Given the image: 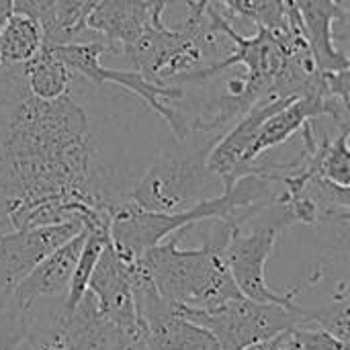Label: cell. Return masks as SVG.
<instances>
[{
  "instance_id": "1",
  "label": "cell",
  "mask_w": 350,
  "mask_h": 350,
  "mask_svg": "<svg viewBox=\"0 0 350 350\" xmlns=\"http://www.w3.org/2000/svg\"><path fill=\"white\" fill-rule=\"evenodd\" d=\"M129 187L103 162L88 115L72 94L41 100L23 84L0 125V213L12 230L45 203H82L111 217L129 201Z\"/></svg>"
},
{
  "instance_id": "2",
  "label": "cell",
  "mask_w": 350,
  "mask_h": 350,
  "mask_svg": "<svg viewBox=\"0 0 350 350\" xmlns=\"http://www.w3.org/2000/svg\"><path fill=\"white\" fill-rule=\"evenodd\" d=\"M135 260L156 291L176 308L211 310L242 297L226 265L224 250L211 244L180 248L178 232Z\"/></svg>"
},
{
  "instance_id": "3",
  "label": "cell",
  "mask_w": 350,
  "mask_h": 350,
  "mask_svg": "<svg viewBox=\"0 0 350 350\" xmlns=\"http://www.w3.org/2000/svg\"><path fill=\"white\" fill-rule=\"evenodd\" d=\"M217 139L215 135L191 129L174 152L160 156L142 176L131 180L129 203L144 211L178 213L207 199V191L219 183L207 170V156Z\"/></svg>"
},
{
  "instance_id": "4",
  "label": "cell",
  "mask_w": 350,
  "mask_h": 350,
  "mask_svg": "<svg viewBox=\"0 0 350 350\" xmlns=\"http://www.w3.org/2000/svg\"><path fill=\"white\" fill-rule=\"evenodd\" d=\"M295 221L287 207L273 201L269 207L260 209L240 226H234L230 238L224 246V258L238 291L260 304H279L293 308L297 289L287 293L273 291L267 283V262L275 250V244L283 230L291 228Z\"/></svg>"
},
{
  "instance_id": "5",
  "label": "cell",
  "mask_w": 350,
  "mask_h": 350,
  "mask_svg": "<svg viewBox=\"0 0 350 350\" xmlns=\"http://www.w3.org/2000/svg\"><path fill=\"white\" fill-rule=\"evenodd\" d=\"M59 62H64L74 74L94 82V84H115L131 94H137L156 115H160L168 127L172 129V135L176 142L187 139L189 135V119L183 115V111L172 109L166 105V100H180L185 96L183 86L176 84H160L154 80H148L135 70H115V68H105L100 64V57L107 53L119 55V51L107 43V41H72L64 45H47L43 43Z\"/></svg>"
},
{
  "instance_id": "6",
  "label": "cell",
  "mask_w": 350,
  "mask_h": 350,
  "mask_svg": "<svg viewBox=\"0 0 350 350\" xmlns=\"http://www.w3.org/2000/svg\"><path fill=\"white\" fill-rule=\"evenodd\" d=\"M115 326L98 312L90 291L70 308L66 299H39L16 350H111Z\"/></svg>"
},
{
  "instance_id": "7",
  "label": "cell",
  "mask_w": 350,
  "mask_h": 350,
  "mask_svg": "<svg viewBox=\"0 0 350 350\" xmlns=\"http://www.w3.org/2000/svg\"><path fill=\"white\" fill-rule=\"evenodd\" d=\"M176 310L183 318L209 330L224 350H242L252 342L273 338L297 326L304 318V306L299 304L287 308L279 304L252 301L244 295L211 310Z\"/></svg>"
},
{
  "instance_id": "8",
  "label": "cell",
  "mask_w": 350,
  "mask_h": 350,
  "mask_svg": "<svg viewBox=\"0 0 350 350\" xmlns=\"http://www.w3.org/2000/svg\"><path fill=\"white\" fill-rule=\"evenodd\" d=\"M80 221L10 230L0 236V312L12 301L25 277L55 248L80 234Z\"/></svg>"
},
{
  "instance_id": "9",
  "label": "cell",
  "mask_w": 350,
  "mask_h": 350,
  "mask_svg": "<svg viewBox=\"0 0 350 350\" xmlns=\"http://www.w3.org/2000/svg\"><path fill=\"white\" fill-rule=\"evenodd\" d=\"M135 267L133 260L123 258L109 242L88 281L98 312L115 326V330H131L139 324L135 312Z\"/></svg>"
},
{
  "instance_id": "10",
  "label": "cell",
  "mask_w": 350,
  "mask_h": 350,
  "mask_svg": "<svg viewBox=\"0 0 350 350\" xmlns=\"http://www.w3.org/2000/svg\"><path fill=\"white\" fill-rule=\"evenodd\" d=\"M295 10L318 70L338 72L350 68L349 53L336 45L338 39L347 41V33L338 31L336 25H349V8L334 0H295Z\"/></svg>"
},
{
  "instance_id": "11",
  "label": "cell",
  "mask_w": 350,
  "mask_h": 350,
  "mask_svg": "<svg viewBox=\"0 0 350 350\" xmlns=\"http://www.w3.org/2000/svg\"><path fill=\"white\" fill-rule=\"evenodd\" d=\"M168 4L170 0H98L86 16V31L100 35L121 55Z\"/></svg>"
},
{
  "instance_id": "12",
  "label": "cell",
  "mask_w": 350,
  "mask_h": 350,
  "mask_svg": "<svg viewBox=\"0 0 350 350\" xmlns=\"http://www.w3.org/2000/svg\"><path fill=\"white\" fill-rule=\"evenodd\" d=\"M86 234L88 230L84 228L80 234H76L66 244L47 254L16 287L12 301L29 308L39 299H66L74 265L84 246Z\"/></svg>"
},
{
  "instance_id": "13",
  "label": "cell",
  "mask_w": 350,
  "mask_h": 350,
  "mask_svg": "<svg viewBox=\"0 0 350 350\" xmlns=\"http://www.w3.org/2000/svg\"><path fill=\"white\" fill-rule=\"evenodd\" d=\"M21 80L29 94L41 100H53L64 94H70L74 72L59 62L45 45L25 64H21Z\"/></svg>"
},
{
  "instance_id": "14",
  "label": "cell",
  "mask_w": 350,
  "mask_h": 350,
  "mask_svg": "<svg viewBox=\"0 0 350 350\" xmlns=\"http://www.w3.org/2000/svg\"><path fill=\"white\" fill-rule=\"evenodd\" d=\"M43 45V33L41 27L16 12H8L0 27V53L4 70H10L14 66H21L29 62Z\"/></svg>"
},
{
  "instance_id": "15",
  "label": "cell",
  "mask_w": 350,
  "mask_h": 350,
  "mask_svg": "<svg viewBox=\"0 0 350 350\" xmlns=\"http://www.w3.org/2000/svg\"><path fill=\"white\" fill-rule=\"evenodd\" d=\"M94 4L96 0H53L51 16L41 25L43 43L64 45L76 41L86 31V16Z\"/></svg>"
},
{
  "instance_id": "16",
  "label": "cell",
  "mask_w": 350,
  "mask_h": 350,
  "mask_svg": "<svg viewBox=\"0 0 350 350\" xmlns=\"http://www.w3.org/2000/svg\"><path fill=\"white\" fill-rule=\"evenodd\" d=\"M349 285L340 283L336 293L332 295V301L318 306V308H304V318L297 326H314L320 328L340 342L350 345V316H349Z\"/></svg>"
},
{
  "instance_id": "17",
  "label": "cell",
  "mask_w": 350,
  "mask_h": 350,
  "mask_svg": "<svg viewBox=\"0 0 350 350\" xmlns=\"http://www.w3.org/2000/svg\"><path fill=\"white\" fill-rule=\"evenodd\" d=\"M111 242L109 238V228H100V230H88L84 246L78 254V260L74 265V273L70 279V289H68V297L66 304L70 308H74L82 295L88 291V281L92 277V271L100 258V252L105 250V246Z\"/></svg>"
},
{
  "instance_id": "18",
  "label": "cell",
  "mask_w": 350,
  "mask_h": 350,
  "mask_svg": "<svg viewBox=\"0 0 350 350\" xmlns=\"http://www.w3.org/2000/svg\"><path fill=\"white\" fill-rule=\"evenodd\" d=\"M213 2V0H207ZM224 6H228L232 12H236L242 18H250L252 23L273 29V31H285L291 27L289 12L283 0H217Z\"/></svg>"
},
{
  "instance_id": "19",
  "label": "cell",
  "mask_w": 350,
  "mask_h": 350,
  "mask_svg": "<svg viewBox=\"0 0 350 350\" xmlns=\"http://www.w3.org/2000/svg\"><path fill=\"white\" fill-rule=\"evenodd\" d=\"M281 345L283 350H350V345L314 326H293L281 332Z\"/></svg>"
},
{
  "instance_id": "20",
  "label": "cell",
  "mask_w": 350,
  "mask_h": 350,
  "mask_svg": "<svg viewBox=\"0 0 350 350\" xmlns=\"http://www.w3.org/2000/svg\"><path fill=\"white\" fill-rule=\"evenodd\" d=\"M31 324V306L10 301L0 312V350H16Z\"/></svg>"
},
{
  "instance_id": "21",
  "label": "cell",
  "mask_w": 350,
  "mask_h": 350,
  "mask_svg": "<svg viewBox=\"0 0 350 350\" xmlns=\"http://www.w3.org/2000/svg\"><path fill=\"white\" fill-rule=\"evenodd\" d=\"M53 10V0H10V12L33 18L39 27L47 23Z\"/></svg>"
},
{
  "instance_id": "22",
  "label": "cell",
  "mask_w": 350,
  "mask_h": 350,
  "mask_svg": "<svg viewBox=\"0 0 350 350\" xmlns=\"http://www.w3.org/2000/svg\"><path fill=\"white\" fill-rule=\"evenodd\" d=\"M111 350H152L146 330L142 328V324H137L131 330H115L113 334V342Z\"/></svg>"
},
{
  "instance_id": "23",
  "label": "cell",
  "mask_w": 350,
  "mask_h": 350,
  "mask_svg": "<svg viewBox=\"0 0 350 350\" xmlns=\"http://www.w3.org/2000/svg\"><path fill=\"white\" fill-rule=\"evenodd\" d=\"M242 350H283V345H281V334H277V336H273V338H267V340L252 342V345L244 347Z\"/></svg>"
},
{
  "instance_id": "24",
  "label": "cell",
  "mask_w": 350,
  "mask_h": 350,
  "mask_svg": "<svg viewBox=\"0 0 350 350\" xmlns=\"http://www.w3.org/2000/svg\"><path fill=\"white\" fill-rule=\"evenodd\" d=\"M10 230H12V226H10V221H8V217H6L4 213H0V236L6 234V232H10Z\"/></svg>"
},
{
  "instance_id": "25",
  "label": "cell",
  "mask_w": 350,
  "mask_h": 350,
  "mask_svg": "<svg viewBox=\"0 0 350 350\" xmlns=\"http://www.w3.org/2000/svg\"><path fill=\"white\" fill-rule=\"evenodd\" d=\"M10 12V0H0V18Z\"/></svg>"
},
{
  "instance_id": "26",
  "label": "cell",
  "mask_w": 350,
  "mask_h": 350,
  "mask_svg": "<svg viewBox=\"0 0 350 350\" xmlns=\"http://www.w3.org/2000/svg\"><path fill=\"white\" fill-rule=\"evenodd\" d=\"M283 2H285V6H287V12L295 10V0H283Z\"/></svg>"
},
{
  "instance_id": "27",
  "label": "cell",
  "mask_w": 350,
  "mask_h": 350,
  "mask_svg": "<svg viewBox=\"0 0 350 350\" xmlns=\"http://www.w3.org/2000/svg\"><path fill=\"white\" fill-rule=\"evenodd\" d=\"M334 2H338L340 6H345V8H349V4H350V0H334Z\"/></svg>"
},
{
  "instance_id": "28",
  "label": "cell",
  "mask_w": 350,
  "mask_h": 350,
  "mask_svg": "<svg viewBox=\"0 0 350 350\" xmlns=\"http://www.w3.org/2000/svg\"><path fill=\"white\" fill-rule=\"evenodd\" d=\"M2 21H4V16L0 18V27H2ZM4 70V64H2V53H0V72Z\"/></svg>"
},
{
  "instance_id": "29",
  "label": "cell",
  "mask_w": 350,
  "mask_h": 350,
  "mask_svg": "<svg viewBox=\"0 0 350 350\" xmlns=\"http://www.w3.org/2000/svg\"><path fill=\"white\" fill-rule=\"evenodd\" d=\"M170 2H172V0H170Z\"/></svg>"
},
{
  "instance_id": "30",
  "label": "cell",
  "mask_w": 350,
  "mask_h": 350,
  "mask_svg": "<svg viewBox=\"0 0 350 350\" xmlns=\"http://www.w3.org/2000/svg\"><path fill=\"white\" fill-rule=\"evenodd\" d=\"M96 2H98V0H96Z\"/></svg>"
}]
</instances>
